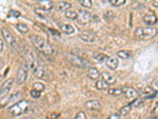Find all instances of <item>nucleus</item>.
<instances>
[{
    "label": "nucleus",
    "mask_w": 158,
    "mask_h": 119,
    "mask_svg": "<svg viewBox=\"0 0 158 119\" xmlns=\"http://www.w3.org/2000/svg\"><path fill=\"white\" fill-rule=\"evenodd\" d=\"M143 22H144L146 25H148V27H151L153 25H155L157 22V17L155 14L150 13V14H146L142 17Z\"/></svg>",
    "instance_id": "obj_13"
},
{
    "label": "nucleus",
    "mask_w": 158,
    "mask_h": 119,
    "mask_svg": "<svg viewBox=\"0 0 158 119\" xmlns=\"http://www.w3.org/2000/svg\"><path fill=\"white\" fill-rule=\"evenodd\" d=\"M153 3H154V4H153V5H154V6H155V7H157V2L155 1V2H153Z\"/></svg>",
    "instance_id": "obj_43"
},
{
    "label": "nucleus",
    "mask_w": 158,
    "mask_h": 119,
    "mask_svg": "<svg viewBox=\"0 0 158 119\" xmlns=\"http://www.w3.org/2000/svg\"><path fill=\"white\" fill-rule=\"evenodd\" d=\"M35 77L38 78H44V79H48V69L42 66V64H39L37 67V68L33 72Z\"/></svg>",
    "instance_id": "obj_9"
},
{
    "label": "nucleus",
    "mask_w": 158,
    "mask_h": 119,
    "mask_svg": "<svg viewBox=\"0 0 158 119\" xmlns=\"http://www.w3.org/2000/svg\"><path fill=\"white\" fill-rule=\"evenodd\" d=\"M3 67H4V61L2 59H0V69H1Z\"/></svg>",
    "instance_id": "obj_39"
},
{
    "label": "nucleus",
    "mask_w": 158,
    "mask_h": 119,
    "mask_svg": "<svg viewBox=\"0 0 158 119\" xmlns=\"http://www.w3.org/2000/svg\"><path fill=\"white\" fill-rule=\"evenodd\" d=\"M2 78H3V76H2V74H0V82L2 81Z\"/></svg>",
    "instance_id": "obj_42"
},
{
    "label": "nucleus",
    "mask_w": 158,
    "mask_h": 119,
    "mask_svg": "<svg viewBox=\"0 0 158 119\" xmlns=\"http://www.w3.org/2000/svg\"><path fill=\"white\" fill-rule=\"evenodd\" d=\"M9 15H10V16H14V17H19L20 16V13L18 11H14V10H11Z\"/></svg>",
    "instance_id": "obj_36"
},
{
    "label": "nucleus",
    "mask_w": 158,
    "mask_h": 119,
    "mask_svg": "<svg viewBox=\"0 0 158 119\" xmlns=\"http://www.w3.org/2000/svg\"><path fill=\"white\" fill-rule=\"evenodd\" d=\"M157 29L153 27H138L135 31V36L138 39L147 40L156 36Z\"/></svg>",
    "instance_id": "obj_3"
},
{
    "label": "nucleus",
    "mask_w": 158,
    "mask_h": 119,
    "mask_svg": "<svg viewBox=\"0 0 158 119\" xmlns=\"http://www.w3.org/2000/svg\"><path fill=\"white\" fill-rule=\"evenodd\" d=\"M102 76V79L103 81H105L108 84H114L116 83V77L115 76H113L111 73H108V72H103V73L101 74Z\"/></svg>",
    "instance_id": "obj_17"
},
{
    "label": "nucleus",
    "mask_w": 158,
    "mask_h": 119,
    "mask_svg": "<svg viewBox=\"0 0 158 119\" xmlns=\"http://www.w3.org/2000/svg\"><path fill=\"white\" fill-rule=\"evenodd\" d=\"M104 17H105V19L108 20V21H110V20H113L115 18V13H114V11H112V10H107V11L104 13Z\"/></svg>",
    "instance_id": "obj_29"
},
{
    "label": "nucleus",
    "mask_w": 158,
    "mask_h": 119,
    "mask_svg": "<svg viewBox=\"0 0 158 119\" xmlns=\"http://www.w3.org/2000/svg\"><path fill=\"white\" fill-rule=\"evenodd\" d=\"M79 38L85 43H93L95 41V34L90 31H83L79 35Z\"/></svg>",
    "instance_id": "obj_11"
},
{
    "label": "nucleus",
    "mask_w": 158,
    "mask_h": 119,
    "mask_svg": "<svg viewBox=\"0 0 158 119\" xmlns=\"http://www.w3.org/2000/svg\"><path fill=\"white\" fill-rule=\"evenodd\" d=\"M16 28H17L18 31L20 33H22V34H26V33L29 32V27L24 23H18L16 25Z\"/></svg>",
    "instance_id": "obj_22"
},
{
    "label": "nucleus",
    "mask_w": 158,
    "mask_h": 119,
    "mask_svg": "<svg viewBox=\"0 0 158 119\" xmlns=\"http://www.w3.org/2000/svg\"><path fill=\"white\" fill-rule=\"evenodd\" d=\"M84 106H85V108L88 109V110H97V109L100 108L101 104L98 100H96V99H93V100H88L87 102H85Z\"/></svg>",
    "instance_id": "obj_15"
},
{
    "label": "nucleus",
    "mask_w": 158,
    "mask_h": 119,
    "mask_svg": "<svg viewBox=\"0 0 158 119\" xmlns=\"http://www.w3.org/2000/svg\"><path fill=\"white\" fill-rule=\"evenodd\" d=\"M91 13L88 12L87 10L80 9L77 13V21L80 24H87L91 21Z\"/></svg>",
    "instance_id": "obj_7"
},
{
    "label": "nucleus",
    "mask_w": 158,
    "mask_h": 119,
    "mask_svg": "<svg viewBox=\"0 0 158 119\" xmlns=\"http://www.w3.org/2000/svg\"><path fill=\"white\" fill-rule=\"evenodd\" d=\"M13 84H14V79L13 78H9L7 81H5L1 86H0V96H4L5 94H7L11 88L13 87Z\"/></svg>",
    "instance_id": "obj_10"
},
{
    "label": "nucleus",
    "mask_w": 158,
    "mask_h": 119,
    "mask_svg": "<svg viewBox=\"0 0 158 119\" xmlns=\"http://www.w3.org/2000/svg\"><path fill=\"white\" fill-rule=\"evenodd\" d=\"M21 95H22L21 92H16V93H14L13 95L9 98V100L7 101V103L9 104V103H11V102H14V101H15V99H18V98H20V97H21Z\"/></svg>",
    "instance_id": "obj_33"
},
{
    "label": "nucleus",
    "mask_w": 158,
    "mask_h": 119,
    "mask_svg": "<svg viewBox=\"0 0 158 119\" xmlns=\"http://www.w3.org/2000/svg\"><path fill=\"white\" fill-rule=\"evenodd\" d=\"M123 93L125 94L127 99H131V100H133L139 96V93L132 87H126L125 89H123Z\"/></svg>",
    "instance_id": "obj_12"
},
{
    "label": "nucleus",
    "mask_w": 158,
    "mask_h": 119,
    "mask_svg": "<svg viewBox=\"0 0 158 119\" xmlns=\"http://www.w3.org/2000/svg\"><path fill=\"white\" fill-rule=\"evenodd\" d=\"M30 94H31V96L34 98H39L40 96H41L42 92H40L38 90H35V89H32V90L30 91Z\"/></svg>",
    "instance_id": "obj_35"
},
{
    "label": "nucleus",
    "mask_w": 158,
    "mask_h": 119,
    "mask_svg": "<svg viewBox=\"0 0 158 119\" xmlns=\"http://www.w3.org/2000/svg\"><path fill=\"white\" fill-rule=\"evenodd\" d=\"M94 60H95L96 62L98 63H104V62H106V60H107V56L105 54H103V53H99V54H96V55H94Z\"/></svg>",
    "instance_id": "obj_23"
},
{
    "label": "nucleus",
    "mask_w": 158,
    "mask_h": 119,
    "mask_svg": "<svg viewBox=\"0 0 158 119\" xmlns=\"http://www.w3.org/2000/svg\"><path fill=\"white\" fill-rule=\"evenodd\" d=\"M30 39H31V41L34 46L36 47V49L42 54L48 55L49 56V55H52L54 53V50L51 46V44L47 42L44 38L37 36V35H33V36L30 37Z\"/></svg>",
    "instance_id": "obj_1"
},
{
    "label": "nucleus",
    "mask_w": 158,
    "mask_h": 119,
    "mask_svg": "<svg viewBox=\"0 0 158 119\" xmlns=\"http://www.w3.org/2000/svg\"><path fill=\"white\" fill-rule=\"evenodd\" d=\"M156 94H157V90H155V89L150 86L144 87V89L141 91L139 95L142 100H144V99H151L153 97H155Z\"/></svg>",
    "instance_id": "obj_8"
},
{
    "label": "nucleus",
    "mask_w": 158,
    "mask_h": 119,
    "mask_svg": "<svg viewBox=\"0 0 158 119\" xmlns=\"http://www.w3.org/2000/svg\"><path fill=\"white\" fill-rule=\"evenodd\" d=\"M131 109V103H128L127 105H125L123 107L121 108V110H120V115H122V116H127V114L130 113Z\"/></svg>",
    "instance_id": "obj_25"
},
{
    "label": "nucleus",
    "mask_w": 158,
    "mask_h": 119,
    "mask_svg": "<svg viewBox=\"0 0 158 119\" xmlns=\"http://www.w3.org/2000/svg\"><path fill=\"white\" fill-rule=\"evenodd\" d=\"M70 8H71V4L69 2H66V1H60L57 4V9L59 10V11L65 12V11H67V10H70Z\"/></svg>",
    "instance_id": "obj_21"
},
{
    "label": "nucleus",
    "mask_w": 158,
    "mask_h": 119,
    "mask_svg": "<svg viewBox=\"0 0 158 119\" xmlns=\"http://www.w3.org/2000/svg\"><path fill=\"white\" fill-rule=\"evenodd\" d=\"M51 32H52V33H53L54 35H57V36H58V37H59V36H60V34H59V33H58L57 31H53V30H52V29H51Z\"/></svg>",
    "instance_id": "obj_40"
},
{
    "label": "nucleus",
    "mask_w": 158,
    "mask_h": 119,
    "mask_svg": "<svg viewBox=\"0 0 158 119\" xmlns=\"http://www.w3.org/2000/svg\"><path fill=\"white\" fill-rule=\"evenodd\" d=\"M110 3L113 5V6L118 7V6H123V5H125L126 0H112V1H110Z\"/></svg>",
    "instance_id": "obj_32"
},
{
    "label": "nucleus",
    "mask_w": 158,
    "mask_h": 119,
    "mask_svg": "<svg viewBox=\"0 0 158 119\" xmlns=\"http://www.w3.org/2000/svg\"><path fill=\"white\" fill-rule=\"evenodd\" d=\"M95 86L98 90H108L110 88V84H108L103 79H98L95 83Z\"/></svg>",
    "instance_id": "obj_20"
},
{
    "label": "nucleus",
    "mask_w": 158,
    "mask_h": 119,
    "mask_svg": "<svg viewBox=\"0 0 158 119\" xmlns=\"http://www.w3.org/2000/svg\"><path fill=\"white\" fill-rule=\"evenodd\" d=\"M108 119H120V115H118V114H113V115H111Z\"/></svg>",
    "instance_id": "obj_38"
},
{
    "label": "nucleus",
    "mask_w": 158,
    "mask_h": 119,
    "mask_svg": "<svg viewBox=\"0 0 158 119\" xmlns=\"http://www.w3.org/2000/svg\"><path fill=\"white\" fill-rule=\"evenodd\" d=\"M106 64L109 68L116 69L118 67V61L115 57H108L106 60Z\"/></svg>",
    "instance_id": "obj_18"
},
{
    "label": "nucleus",
    "mask_w": 158,
    "mask_h": 119,
    "mask_svg": "<svg viewBox=\"0 0 158 119\" xmlns=\"http://www.w3.org/2000/svg\"><path fill=\"white\" fill-rule=\"evenodd\" d=\"M1 33H2L4 41L6 42L12 49H17V42H16L15 37L13 36V34L6 28H2Z\"/></svg>",
    "instance_id": "obj_5"
},
{
    "label": "nucleus",
    "mask_w": 158,
    "mask_h": 119,
    "mask_svg": "<svg viewBox=\"0 0 158 119\" xmlns=\"http://www.w3.org/2000/svg\"><path fill=\"white\" fill-rule=\"evenodd\" d=\"M66 119H74V118H66Z\"/></svg>",
    "instance_id": "obj_44"
},
{
    "label": "nucleus",
    "mask_w": 158,
    "mask_h": 119,
    "mask_svg": "<svg viewBox=\"0 0 158 119\" xmlns=\"http://www.w3.org/2000/svg\"><path fill=\"white\" fill-rule=\"evenodd\" d=\"M79 4L83 6L84 8H91L92 7V1L91 0H80Z\"/></svg>",
    "instance_id": "obj_31"
},
{
    "label": "nucleus",
    "mask_w": 158,
    "mask_h": 119,
    "mask_svg": "<svg viewBox=\"0 0 158 119\" xmlns=\"http://www.w3.org/2000/svg\"><path fill=\"white\" fill-rule=\"evenodd\" d=\"M28 77V64L26 63H24L21 67L19 68L16 76V82L18 84H22L26 82V79Z\"/></svg>",
    "instance_id": "obj_6"
},
{
    "label": "nucleus",
    "mask_w": 158,
    "mask_h": 119,
    "mask_svg": "<svg viewBox=\"0 0 158 119\" xmlns=\"http://www.w3.org/2000/svg\"><path fill=\"white\" fill-rule=\"evenodd\" d=\"M20 119H35V118L32 117V116H26V117H22V118H20Z\"/></svg>",
    "instance_id": "obj_41"
},
{
    "label": "nucleus",
    "mask_w": 158,
    "mask_h": 119,
    "mask_svg": "<svg viewBox=\"0 0 158 119\" xmlns=\"http://www.w3.org/2000/svg\"><path fill=\"white\" fill-rule=\"evenodd\" d=\"M74 119H87V116L85 112L83 111H79L75 114V117H74Z\"/></svg>",
    "instance_id": "obj_34"
},
{
    "label": "nucleus",
    "mask_w": 158,
    "mask_h": 119,
    "mask_svg": "<svg viewBox=\"0 0 158 119\" xmlns=\"http://www.w3.org/2000/svg\"><path fill=\"white\" fill-rule=\"evenodd\" d=\"M108 93L111 94V95L118 96V95H122L123 94V89L122 88H109Z\"/></svg>",
    "instance_id": "obj_26"
},
{
    "label": "nucleus",
    "mask_w": 158,
    "mask_h": 119,
    "mask_svg": "<svg viewBox=\"0 0 158 119\" xmlns=\"http://www.w3.org/2000/svg\"><path fill=\"white\" fill-rule=\"evenodd\" d=\"M33 89H35V90H38L40 92H42V91L44 90V86L43 83H41V82H35L33 84Z\"/></svg>",
    "instance_id": "obj_30"
},
{
    "label": "nucleus",
    "mask_w": 158,
    "mask_h": 119,
    "mask_svg": "<svg viewBox=\"0 0 158 119\" xmlns=\"http://www.w3.org/2000/svg\"><path fill=\"white\" fill-rule=\"evenodd\" d=\"M30 101L26 100V99H22L16 103H14L12 106H10L8 108V111L12 114L13 116H18L21 115V114L26 112L29 107H30Z\"/></svg>",
    "instance_id": "obj_2"
},
{
    "label": "nucleus",
    "mask_w": 158,
    "mask_h": 119,
    "mask_svg": "<svg viewBox=\"0 0 158 119\" xmlns=\"http://www.w3.org/2000/svg\"><path fill=\"white\" fill-rule=\"evenodd\" d=\"M58 27H59V29H60L63 33H65V34H67V35H71V34L74 33V31H75V29H74V27L72 26V25H70V24L59 23V24H58Z\"/></svg>",
    "instance_id": "obj_14"
},
{
    "label": "nucleus",
    "mask_w": 158,
    "mask_h": 119,
    "mask_svg": "<svg viewBox=\"0 0 158 119\" xmlns=\"http://www.w3.org/2000/svg\"><path fill=\"white\" fill-rule=\"evenodd\" d=\"M40 7L42 8L44 11H49L53 8V2L51 0H42V1L39 2Z\"/></svg>",
    "instance_id": "obj_19"
},
{
    "label": "nucleus",
    "mask_w": 158,
    "mask_h": 119,
    "mask_svg": "<svg viewBox=\"0 0 158 119\" xmlns=\"http://www.w3.org/2000/svg\"><path fill=\"white\" fill-rule=\"evenodd\" d=\"M66 60L72 64V66L76 67L78 68H87L91 66V64L88 61H86V60H84L81 57L77 56V55H74L71 53L66 54Z\"/></svg>",
    "instance_id": "obj_4"
},
{
    "label": "nucleus",
    "mask_w": 158,
    "mask_h": 119,
    "mask_svg": "<svg viewBox=\"0 0 158 119\" xmlns=\"http://www.w3.org/2000/svg\"><path fill=\"white\" fill-rule=\"evenodd\" d=\"M64 16H65L67 19H70V20H76L77 19V12L73 11V10H67L64 13Z\"/></svg>",
    "instance_id": "obj_24"
},
{
    "label": "nucleus",
    "mask_w": 158,
    "mask_h": 119,
    "mask_svg": "<svg viewBox=\"0 0 158 119\" xmlns=\"http://www.w3.org/2000/svg\"><path fill=\"white\" fill-rule=\"evenodd\" d=\"M3 49H4V41L0 38V54L3 52Z\"/></svg>",
    "instance_id": "obj_37"
},
{
    "label": "nucleus",
    "mask_w": 158,
    "mask_h": 119,
    "mask_svg": "<svg viewBox=\"0 0 158 119\" xmlns=\"http://www.w3.org/2000/svg\"><path fill=\"white\" fill-rule=\"evenodd\" d=\"M87 77L92 81H98L99 77H101V74L96 68H89L87 72Z\"/></svg>",
    "instance_id": "obj_16"
},
{
    "label": "nucleus",
    "mask_w": 158,
    "mask_h": 119,
    "mask_svg": "<svg viewBox=\"0 0 158 119\" xmlns=\"http://www.w3.org/2000/svg\"><path fill=\"white\" fill-rule=\"evenodd\" d=\"M131 106H135V107H136V108L141 107V106L143 105V100H142V99H141L140 97H137V98H135V99H133L132 102H131Z\"/></svg>",
    "instance_id": "obj_28"
},
{
    "label": "nucleus",
    "mask_w": 158,
    "mask_h": 119,
    "mask_svg": "<svg viewBox=\"0 0 158 119\" xmlns=\"http://www.w3.org/2000/svg\"><path fill=\"white\" fill-rule=\"evenodd\" d=\"M117 56L122 60H127L131 58V52L128 51H118L117 53Z\"/></svg>",
    "instance_id": "obj_27"
}]
</instances>
